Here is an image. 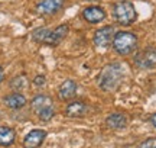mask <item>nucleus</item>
<instances>
[{
    "label": "nucleus",
    "instance_id": "obj_6",
    "mask_svg": "<svg viewBox=\"0 0 156 148\" xmlns=\"http://www.w3.org/2000/svg\"><path fill=\"white\" fill-rule=\"evenodd\" d=\"M65 0H41L36 5V12L39 15H54L61 10Z\"/></svg>",
    "mask_w": 156,
    "mask_h": 148
},
{
    "label": "nucleus",
    "instance_id": "obj_13",
    "mask_svg": "<svg viewBox=\"0 0 156 148\" xmlns=\"http://www.w3.org/2000/svg\"><path fill=\"white\" fill-rule=\"evenodd\" d=\"M106 124L112 129H122V128L127 125V118L123 113H112L107 116Z\"/></svg>",
    "mask_w": 156,
    "mask_h": 148
},
{
    "label": "nucleus",
    "instance_id": "obj_2",
    "mask_svg": "<svg viewBox=\"0 0 156 148\" xmlns=\"http://www.w3.org/2000/svg\"><path fill=\"white\" fill-rule=\"evenodd\" d=\"M137 46V36L132 32H117L113 39V48L120 55H129Z\"/></svg>",
    "mask_w": 156,
    "mask_h": 148
},
{
    "label": "nucleus",
    "instance_id": "obj_17",
    "mask_svg": "<svg viewBox=\"0 0 156 148\" xmlns=\"http://www.w3.org/2000/svg\"><path fill=\"white\" fill-rule=\"evenodd\" d=\"M55 115V106H51V108L45 109L44 112H41V113L38 115L39 119L44 120V122H46V120H51L52 119V116Z\"/></svg>",
    "mask_w": 156,
    "mask_h": 148
},
{
    "label": "nucleus",
    "instance_id": "obj_3",
    "mask_svg": "<svg viewBox=\"0 0 156 148\" xmlns=\"http://www.w3.org/2000/svg\"><path fill=\"white\" fill-rule=\"evenodd\" d=\"M113 16L116 19V22L119 25H123V26H129L136 20L137 17V13H136V9L134 6L130 3V2H119L113 6Z\"/></svg>",
    "mask_w": 156,
    "mask_h": 148
},
{
    "label": "nucleus",
    "instance_id": "obj_20",
    "mask_svg": "<svg viewBox=\"0 0 156 148\" xmlns=\"http://www.w3.org/2000/svg\"><path fill=\"white\" fill-rule=\"evenodd\" d=\"M149 120H151V124H152V125H153V126L156 128V113L152 115V116H151V119H149Z\"/></svg>",
    "mask_w": 156,
    "mask_h": 148
},
{
    "label": "nucleus",
    "instance_id": "obj_12",
    "mask_svg": "<svg viewBox=\"0 0 156 148\" xmlns=\"http://www.w3.org/2000/svg\"><path fill=\"white\" fill-rule=\"evenodd\" d=\"M77 93V83L73 80H67L59 86V97L64 100H69L73 99Z\"/></svg>",
    "mask_w": 156,
    "mask_h": 148
},
{
    "label": "nucleus",
    "instance_id": "obj_18",
    "mask_svg": "<svg viewBox=\"0 0 156 148\" xmlns=\"http://www.w3.org/2000/svg\"><path fill=\"white\" fill-rule=\"evenodd\" d=\"M139 148H156V138H149L139 145Z\"/></svg>",
    "mask_w": 156,
    "mask_h": 148
},
{
    "label": "nucleus",
    "instance_id": "obj_16",
    "mask_svg": "<svg viewBox=\"0 0 156 148\" xmlns=\"http://www.w3.org/2000/svg\"><path fill=\"white\" fill-rule=\"evenodd\" d=\"M48 34H49V29L39 28V29H36V31H35L34 34H32V38H34V41H36V42H45V41H46Z\"/></svg>",
    "mask_w": 156,
    "mask_h": 148
},
{
    "label": "nucleus",
    "instance_id": "obj_14",
    "mask_svg": "<svg viewBox=\"0 0 156 148\" xmlns=\"http://www.w3.org/2000/svg\"><path fill=\"white\" fill-rule=\"evenodd\" d=\"M5 105L12 109H20L26 105V99L20 93H12L5 97Z\"/></svg>",
    "mask_w": 156,
    "mask_h": 148
},
{
    "label": "nucleus",
    "instance_id": "obj_8",
    "mask_svg": "<svg viewBox=\"0 0 156 148\" xmlns=\"http://www.w3.org/2000/svg\"><path fill=\"white\" fill-rule=\"evenodd\" d=\"M83 17L90 23H100L101 20L106 19V12L98 6H90L84 9Z\"/></svg>",
    "mask_w": 156,
    "mask_h": 148
},
{
    "label": "nucleus",
    "instance_id": "obj_1",
    "mask_svg": "<svg viewBox=\"0 0 156 148\" xmlns=\"http://www.w3.org/2000/svg\"><path fill=\"white\" fill-rule=\"evenodd\" d=\"M123 77H124V71H123L122 64L113 63L101 70V73L98 74V79H97V83L103 90L112 91L116 90L122 84Z\"/></svg>",
    "mask_w": 156,
    "mask_h": 148
},
{
    "label": "nucleus",
    "instance_id": "obj_10",
    "mask_svg": "<svg viewBox=\"0 0 156 148\" xmlns=\"http://www.w3.org/2000/svg\"><path fill=\"white\" fill-rule=\"evenodd\" d=\"M32 110H34L36 115H39L41 112H44L45 109L54 106V102L49 96H45V94H38L32 99Z\"/></svg>",
    "mask_w": 156,
    "mask_h": 148
},
{
    "label": "nucleus",
    "instance_id": "obj_9",
    "mask_svg": "<svg viewBox=\"0 0 156 148\" xmlns=\"http://www.w3.org/2000/svg\"><path fill=\"white\" fill-rule=\"evenodd\" d=\"M68 31H69L68 25H59V26L55 28L54 31L49 29V34L46 36L45 44H48V45H58V44L68 35Z\"/></svg>",
    "mask_w": 156,
    "mask_h": 148
},
{
    "label": "nucleus",
    "instance_id": "obj_15",
    "mask_svg": "<svg viewBox=\"0 0 156 148\" xmlns=\"http://www.w3.org/2000/svg\"><path fill=\"white\" fill-rule=\"evenodd\" d=\"M15 141V131L9 126H0V145L7 147Z\"/></svg>",
    "mask_w": 156,
    "mask_h": 148
},
{
    "label": "nucleus",
    "instance_id": "obj_4",
    "mask_svg": "<svg viewBox=\"0 0 156 148\" xmlns=\"http://www.w3.org/2000/svg\"><path fill=\"white\" fill-rule=\"evenodd\" d=\"M134 64L140 68H155L156 67V48L147 46L134 57Z\"/></svg>",
    "mask_w": 156,
    "mask_h": 148
},
{
    "label": "nucleus",
    "instance_id": "obj_21",
    "mask_svg": "<svg viewBox=\"0 0 156 148\" xmlns=\"http://www.w3.org/2000/svg\"><path fill=\"white\" fill-rule=\"evenodd\" d=\"M3 79H5V71H3V68L0 67V83L3 81Z\"/></svg>",
    "mask_w": 156,
    "mask_h": 148
},
{
    "label": "nucleus",
    "instance_id": "obj_19",
    "mask_svg": "<svg viewBox=\"0 0 156 148\" xmlns=\"http://www.w3.org/2000/svg\"><path fill=\"white\" fill-rule=\"evenodd\" d=\"M34 83L36 86H44L45 84V76H36L34 80Z\"/></svg>",
    "mask_w": 156,
    "mask_h": 148
},
{
    "label": "nucleus",
    "instance_id": "obj_11",
    "mask_svg": "<svg viewBox=\"0 0 156 148\" xmlns=\"http://www.w3.org/2000/svg\"><path fill=\"white\" fill-rule=\"evenodd\" d=\"M87 109L88 108H87L85 103L78 100V102H73L68 105L67 109H65V115L69 118H81L87 113Z\"/></svg>",
    "mask_w": 156,
    "mask_h": 148
},
{
    "label": "nucleus",
    "instance_id": "obj_5",
    "mask_svg": "<svg viewBox=\"0 0 156 148\" xmlns=\"http://www.w3.org/2000/svg\"><path fill=\"white\" fill-rule=\"evenodd\" d=\"M116 29L114 26H104V28L98 29L94 34V44L97 46H101V48H106L110 44H113V39L116 36Z\"/></svg>",
    "mask_w": 156,
    "mask_h": 148
},
{
    "label": "nucleus",
    "instance_id": "obj_7",
    "mask_svg": "<svg viewBox=\"0 0 156 148\" xmlns=\"http://www.w3.org/2000/svg\"><path fill=\"white\" fill-rule=\"evenodd\" d=\"M46 138V132L44 129H34L30 131L23 139V147L25 148H38L41 147V144L44 142V139Z\"/></svg>",
    "mask_w": 156,
    "mask_h": 148
}]
</instances>
